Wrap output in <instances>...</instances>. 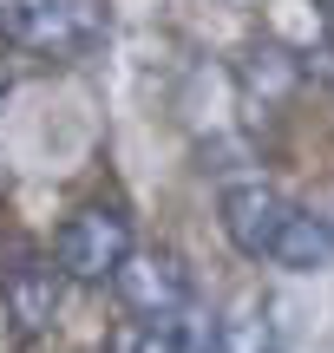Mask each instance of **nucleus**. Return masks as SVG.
Returning <instances> with one entry per match:
<instances>
[{
	"mask_svg": "<svg viewBox=\"0 0 334 353\" xmlns=\"http://www.w3.org/2000/svg\"><path fill=\"white\" fill-rule=\"evenodd\" d=\"M295 72H302V65L288 59V52H275V46H262V52H249V59H243V85L262 92V99H282V92L295 85Z\"/></svg>",
	"mask_w": 334,
	"mask_h": 353,
	"instance_id": "6e6552de",
	"label": "nucleus"
},
{
	"mask_svg": "<svg viewBox=\"0 0 334 353\" xmlns=\"http://www.w3.org/2000/svg\"><path fill=\"white\" fill-rule=\"evenodd\" d=\"M0 33L26 52H52L72 59L92 52L105 33V7L99 0H0Z\"/></svg>",
	"mask_w": 334,
	"mask_h": 353,
	"instance_id": "f257e3e1",
	"label": "nucleus"
},
{
	"mask_svg": "<svg viewBox=\"0 0 334 353\" xmlns=\"http://www.w3.org/2000/svg\"><path fill=\"white\" fill-rule=\"evenodd\" d=\"M288 216H295V203H288L282 190H269L262 176L223 190V236H230L236 255H249V262H262V255L275 249V236H282Z\"/></svg>",
	"mask_w": 334,
	"mask_h": 353,
	"instance_id": "7ed1b4c3",
	"label": "nucleus"
},
{
	"mask_svg": "<svg viewBox=\"0 0 334 353\" xmlns=\"http://www.w3.org/2000/svg\"><path fill=\"white\" fill-rule=\"evenodd\" d=\"M0 99H7V72H0Z\"/></svg>",
	"mask_w": 334,
	"mask_h": 353,
	"instance_id": "1a4fd4ad",
	"label": "nucleus"
},
{
	"mask_svg": "<svg viewBox=\"0 0 334 353\" xmlns=\"http://www.w3.org/2000/svg\"><path fill=\"white\" fill-rule=\"evenodd\" d=\"M0 294H7V314L20 321V334H46L59 314V268L46 255H20L13 268H0Z\"/></svg>",
	"mask_w": 334,
	"mask_h": 353,
	"instance_id": "39448f33",
	"label": "nucleus"
},
{
	"mask_svg": "<svg viewBox=\"0 0 334 353\" xmlns=\"http://www.w3.org/2000/svg\"><path fill=\"white\" fill-rule=\"evenodd\" d=\"M125 255H131V223H125V210H112V203L72 210L66 229H59V242H52V268L72 275V281H112Z\"/></svg>",
	"mask_w": 334,
	"mask_h": 353,
	"instance_id": "f03ea898",
	"label": "nucleus"
},
{
	"mask_svg": "<svg viewBox=\"0 0 334 353\" xmlns=\"http://www.w3.org/2000/svg\"><path fill=\"white\" fill-rule=\"evenodd\" d=\"M112 288H118V301H125L131 314H170V307L190 301V275H184V262L164 255V249H144V255L131 249L125 262H118Z\"/></svg>",
	"mask_w": 334,
	"mask_h": 353,
	"instance_id": "20e7f679",
	"label": "nucleus"
},
{
	"mask_svg": "<svg viewBox=\"0 0 334 353\" xmlns=\"http://www.w3.org/2000/svg\"><path fill=\"white\" fill-rule=\"evenodd\" d=\"M269 262H275V268H295V275L334 268V229H328V216H308V210H295V216L282 223V236H275Z\"/></svg>",
	"mask_w": 334,
	"mask_h": 353,
	"instance_id": "423d86ee",
	"label": "nucleus"
},
{
	"mask_svg": "<svg viewBox=\"0 0 334 353\" xmlns=\"http://www.w3.org/2000/svg\"><path fill=\"white\" fill-rule=\"evenodd\" d=\"M217 353H282V341H275V321L262 314V307H249L243 321H223Z\"/></svg>",
	"mask_w": 334,
	"mask_h": 353,
	"instance_id": "0eeeda50",
	"label": "nucleus"
}]
</instances>
